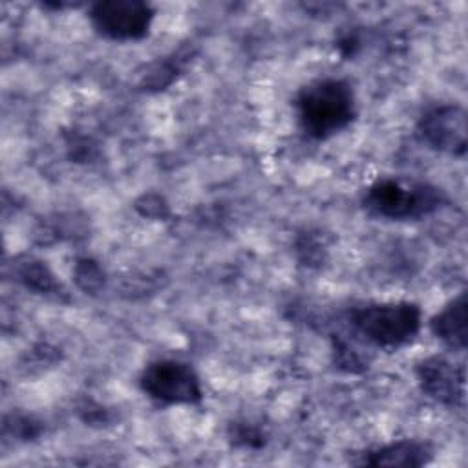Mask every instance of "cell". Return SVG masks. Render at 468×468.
Wrapping results in <instances>:
<instances>
[{
  "mask_svg": "<svg viewBox=\"0 0 468 468\" xmlns=\"http://www.w3.org/2000/svg\"><path fill=\"white\" fill-rule=\"evenodd\" d=\"M302 130L313 139H327L355 119V93L347 80L325 77L305 84L294 99Z\"/></svg>",
  "mask_w": 468,
  "mask_h": 468,
  "instance_id": "6da1fadb",
  "label": "cell"
},
{
  "mask_svg": "<svg viewBox=\"0 0 468 468\" xmlns=\"http://www.w3.org/2000/svg\"><path fill=\"white\" fill-rule=\"evenodd\" d=\"M5 430L13 431V437H20V439H33L40 433V428L37 422H33L29 417H13V424L5 422Z\"/></svg>",
  "mask_w": 468,
  "mask_h": 468,
  "instance_id": "5bb4252c",
  "label": "cell"
},
{
  "mask_svg": "<svg viewBox=\"0 0 468 468\" xmlns=\"http://www.w3.org/2000/svg\"><path fill=\"white\" fill-rule=\"evenodd\" d=\"M420 139L433 150L455 157L466 152V112L457 104H441L428 110L419 121Z\"/></svg>",
  "mask_w": 468,
  "mask_h": 468,
  "instance_id": "8992f818",
  "label": "cell"
},
{
  "mask_svg": "<svg viewBox=\"0 0 468 468\" xmlns=\"http://www.w3.org/2000/svg\"><path fill=\"white\" fill-rule=\"evenodd\" d=\"M442 201L441 188L404 177L378 179L364 196V207L386 219H419L435 212Z\"/></svg>",
  "mask_w": 468,
  "mask_h": 468,
  "instance_id": "3957f363",
  "label": "cell"
},
{
  "mask_svg": "<svg viewBox=\"0 0 468 468\" xmlns=\"http://www.w3.org/2000/svg\"><path fill=\"white\" fill-rule=\"evenodd\" d=\"M75 282L79 283L80 289H84L88 292H93V291H97L102 285L104 274H102L101 267L93 260L82 258L75 265Z\"/></svg>",
  "mask_w": 468,
  "mask_h": 468,
  "instance_id": "4fadbf2b",
  "label": "cell"
},
{
  "mask_svg": "<svg viewBox=\"0 0 468 468\" xmlns=\"http://www.w3.org/2000/svg\"><path fill=\"white\" fill-rule=\"evenodd\" d=\"M335 362L338 364V367H342L349 373H358L367 366V362L360 355V351L355 346H351V342H347L340 336L335 338Z\"/></svg>",
  "mask_w": 468,
  "mask_h": 468,
  "instance_id": "8fae6325",
  "label": "cell"
},
{
  "mask_svg": "<svg viewBox=\"0 0 468 468\" xmlns=\"http://www.w3.org/2000/svg\"><path fill=\"white\" fill-rule=\"evenodd\" d=\"M15 274L16 280L26 285L27 289L38 292V294H48V296H60L62 285L57 282L55 274L51 269L35 258H24L15 263Z\"/></svg>",
  "mask_w": 468,
  "mask_h": 468,
  "instance_id": "30bf717a",
  "label": "cell"
},
{
  "mask_svg": "<svg viewBox=\"0 0 468 468\" xmlns=\"http://www.w3.org/2000/svg\"><path fill=\"white\" fill-rule=\"evenodd\" d=\"M347 320L351 329L367 344L397 351L420 331V309L413 302H377L355 307Z\"/></svg>",
  "mask_w": 468,
  "mask_h": 468,
  "instance_id": "7a4b0ae2",
  "label": "cell"
},
{
  "mask_svg": "<svg viewBox=\"0 0 468 468\" xmlns=\"http://www.w3.org/2000/svg\"><path fill=\"white\" fill-rule=\"evenodd\" d=\"M417 378L422 391L444 406L464 402V367L444 356H428L417 364Z\"/></svg>",
  "mask_w": 468,
  "mask_h": 468,
  "instance_id": "52a82bcc",
  "label": "cell"
},
{
  "mask_svg": "<svg viewBox=\"0 0 468 468\" xmlns=\"http://www.w3.org/2000/svg\"><path fill=\"white\" fill-rule=\"evenodd\" d=\"M466 292L450 300L430 322L431 333L452 349L466 347Z\"/></svg>",
  "mask_w": 468,
  "mask_h": 468,
  "instance_id": "9c48e42d",
  "label": "cell"
},
{
  "mask_svg": "<svg viewBox=\"0 0 468 468\" xmlns=\"http://www.w3.org/2000/svg\"><path fill=\"white\" fill-rule=\"evenodd\" d=\"M431 455L433 452L428 442L402 439L366 450L360 453V461L356 463L367 466H422L430 463Z\"/></svg>",
  "mask_w": 468,
  "mask_h": 468,
  "instance_id": "ba28073f",
  "label": "cell"
},
{
  "mask_svg": "<svg viewBox=\"0 0 468 468\" xmlns=\"http://www.w3.org/2000/svg\"><path fill=\"white\" fill-rule=\"evenodd\" d=\"M154 20V9L143 0H101L90 7L93 29L119 42L146 37Z\"/></svg>",
  "mask_w": 468,
  "mask_h": 468,
  "instance_id": "5b68a950",
  "label": "cell"
},
{
  "mask_svg": "<svg viewBox=\"0 0 468 468\" xmlns=\"http://www.w3.org/2000/svg\"><path fill=\"white\" fill-rule=\"evenodd\" d=\"M141 389L161 404H197L203 389L197 373L186 362L163 358L150 362L141 377Z\"/></svg>",
  "mask_w": 468,
  "mask_h": 468,
  "instance_id": "277c9868",
  "label": "cell"
},
{
  "mask_svg": "<svg viewBox=\"0 0 468 468\" xmlns=\"http://www.w3.org/2000/svg\"><path fill=\"white\" fill-rule=\"evenodd\" d=\"M229 439L236 446L243 448H261L265 444V433L261 428L250 422H234L229 428Z\"/></svg>",
  "mask_w": 468,
  "mask_h": 468,
  "instance_id": "7c38bea8",
  "label": "cell"
}]
</instances>
